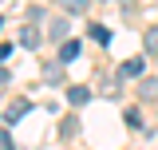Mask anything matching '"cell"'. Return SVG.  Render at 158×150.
Returning a JSON list of instances; mask_svg holds the SVG:
<instances>
[{"label":"cell","mask_w":158,"mask_h":150,"mask_svg":"<svg viewBox=\"0 0 158 150\" xmlns=\"http://www.w3.org/2000/svg\"><path fill=\"white\" fill-rule=\"evenodd\" d=\"M115 75H118V79H138V75H146V56H131V59H123Z\"/></svg>","instance_id":"1"},{"label":"cell","mask_w":158,"mask_h":150,"mask_svg":"<svg viewBox=\"0 0 158 150\" xmlns=\"http://www.w3.org/2000/svg\"><path fill=\"white\" fill-rule=\"evenodd\" d=\"M16 40H20V48H28V52H36L40 44H44V36H40V28H36V24H24V28L16 32Z\"/></svg>","instance_id":"2"},{"label":"cell","mask_w":158,"mask_h":150,"mask_svg":"<svg viewBox=\"0 0 158 150\" xmlns=\"http://www.w3.org/2000/svg\"><path fill=\"white\" fill-rule=\"evenodd\" d=\"M138 99H142V103H158V79H154V75H150V79H142Z\"/></svg>","instance_id":"3"},{"label":"cell","mask_w":158,"mask_h":150,"mask_svg":"<svg viewBox=\"0 0 158 150\" xmlns=\"http://www.w3.org/2000/svg\"><path fill=\"white\" fill-rule=\"evenodd\" d=\"M79 59V40H63V48H59V63H75Z\"/></svg>","instance_id":"4"},{"label":"cell","mask_w":158,"mask_h":150,"mask_svg":"<svg viewBox=\"0 0 158 150\" xmlns=\"http://www.w3.org/2000/svg\"><path fill=\"white\" fill-rule=\"evenodd\" d=\"M28 111H32V103H28V99H16V103L8 107V115H4V119H8V123H20Z\"/></svg>","instance_id":"5"},{"label":"cell","mask_w":158,"mask_h":150,"mask_svg":"<svg viewBox=\"0 0 158 150\" xmlns=\"http://www.w3.org/2000/svg\"><path fill=\"white\" fill-rule=\"evenodd\" d=\"M142 56H158V24L146 28V36H142Z\"/></svg>","instance_id":"6"},{"label":"cell","mask_w":158,"mask_h":150,"mask_svg":"<svg viewBox=\"0 0 158 150\" xmlns=\"http://www.w3.org/2000/svg\"><path fill=\"white\" fill-rule=\"evenodd\" d=\"M87 36L95 40V44H103V48H111V32H107L103 24H91V28H87Z\"/></svg>","instance_id":"7"},{"label":"cell","mask_w":158,"mask_h":150,"mask_svg":"<svg viewBox=\"0 0 158 150\" xmlns=\"http://www.w3.org/2000/svg\"><path fill=\"white\" fill-rule=\"evenodd\" d=\"M48 40H67V20H63V16L48 24Z\"/></svg>","instance_id":"8"},{"label":"cell","mask_w":158,"mask_h":150,"mask_svg":"<svg viewBox=\"0 0 158 150\" xmlns=\"http://www.w3.org/2000/svg\"><path fill=\"white\" fill-rule=\"evenodd\" d=\"M87 99H91V91H87V87H67V103H71V107H83Z\"/></svg>","instance_id":"9"},{"label":"cell","mask_w":158,"mask_h":150,"mask_svg":"<svg viewBox=\"0 0 158 150\" xmlns=\"http://www.w3.org/2000/svg\"><path fill=\"white\" fill-rule=\"evenodd\" d=\"M44 79H48V83H63V79H67V75H63V63H48V67H44Z\"/></svg>","instance_id":"10"},{"label":"cell","mask_w":158,"mask_h":150,"mask_svg":"<svg viewBox=\"0 0 158 150\" xmlns=\"http://www.w3.org/2000/svg\"><path fill=\"white\" fill-rule=\"evenodd\" d=\"M63 8H67V16H79L83 8H87V0H59Z\"/></svg>","instance_id":"11"},{"label":"cell","mask_w":158,"mask_h":150,"mask_svg":"<svg viewBox=\"0 0 158 150\" xmlns=\"http://www.w3.org/2000/svg\"><path fill=\"white\" fill-rule=\"evenodd\" d=\"M123 119H127V127H142V115H138V107H127V115H123Z\"/></svg>","instance_id":"12"},{"label":"cell","mask_w":158,"mask_h":150,"mask_svg":"<svg viewBox=\"0 0 158 150\" xmlns=\"http://www.w3.org/2000/svg\"><path fill=\"white\" fill-rule=\"evenodd\" d=\"M28 20H32V24H40V20H44V8H36V4H32V8H28Z\"/></svg>","instance_id":"13"},{"label":"cell","mask_w":158,"mask_h":150,"mask_svg":"<svg viewBox=\"0 0 158 150\" xmlns=\"http://www.w3.org/2000/svg\"><path fill=\"white\" fill-rule=\"evenodd\" d=\"M0 150H16V146H12V138H8V134H0Z\"/></svg>","instance_id":"14"},{"label":"cell","mask_w":158,"mask_h":150,"mask_svg":"<svg viewBox=\"0 0 158 150\" xmlns=\"http://www.w3.org/2000/svg\"><path fill=\"white\" fill-rule=\"evenodd\" d=\"M12 56V44H0V59H8Z\"/></svg>","instance_id":"15"},{"label":"cell","mask_w":158,"mask_h":150,"mask_svg":"<svg viewBox=\"0 0 158 150\" xmlns=\"http://www.w3.org/2000/svg\"><path fill=\"white\" fill-rule=\"evenodd\" d=\"M4 83H8V71H4V67H0V87H4Z\"/></svg>","instance_id":"16"},{"label":"cell","mask_w":158,"mask_h":150,"mask_svg":"<svg viewBox=\"0 0 158 150\" xmlns=\"http://www.w3.org/2000/svg\"><path fill=\"white\" fill-rule=\"evenodd\" d=\"M0 24H4V20H0Z\"/></svg>","instance_id":"17"}]
</instances>
